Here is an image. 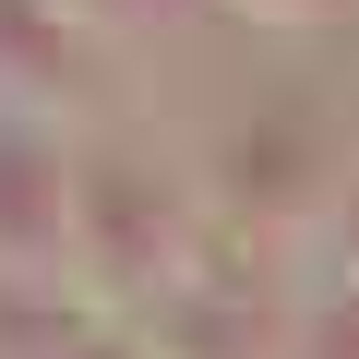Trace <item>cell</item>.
Segmentation results:
<instances>
[{"mask_svg": "<svg viewBox=\"0 0 359 359\" xmlns=\"http://www.w3.org/2000/svg\"><path fill=\"white\" fill-rule=\"evenodd\" d=\"M96 13H168V0H96Z\"/></svg>", "mask_w": 359, "mask_h": 359, "instance_id": "4", "label": "cell"}, {"mask_svg": "<svg viewBox=\"0 0 359 359\" xmlns=\"http://www.w3.org/2000/svg\"><path fill=\"white\" fill-rule=\"evenodd\" d=\"M0 72H13V84H72L84 60H72V36H60V13H48V0H0Z\"/></svg>", "mask_w": 359, "mask_h": 359, "instance_id": "2", "label": "cell"}, {"mask_svg": "<svg viewBox=\"0 0 359 359\" xmlns=\"http://www.w3.org/2000/svg\"><path fill=\"white\" fill-rule=\"evenodd\" d=\"M72 240V180L25 144H0V264H36Z\"/></svg>", "mask_w": 359, "mask_h": 359, "instance_id": "1", "label": "cell"}, {"mask_svg": "<svg viewBox=\"0 0 359 359\" xmlns=\"http://www.w3.org/2000/svg\"><path fill=\"white\" fill-rule=\"evenodd\" d=\"M311 359H359V311H335V323L311 335Z\"/></svg>", "mask_w": 359, "mask_h": 359, "instance_id": "3", "label": "cell"}, {"mask_svg": "<svg viewBox=\"0 0 359 359\" xmlns=\"http://www.w3.org/2000/svg\"><path fill=\"white\" fill-rule=\"evenodd\" d=\"M264 13H323V0H264Z\"/></svg>", "mask_w": 359, "mask_h": 359, "instance_id": "5", "label": "cell"}]
</instances>
